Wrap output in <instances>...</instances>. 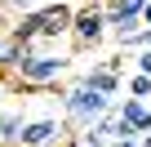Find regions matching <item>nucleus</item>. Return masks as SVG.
<instances>
[{
    "label": "nucleus",
    "instance_id": "f257e3e1",
    "mask_svg": "<svg viewBox=\"0 0 151 147\" xmlns=\"http://www.w3.org/2000/svg\"><path fill=\"white\" fill-rule=\"evenodd\" d=\"M111 112V98L102 94V89H93L85 76L76 80L71 89H62V116H67V125L80 134V129H89L93 120H102Z\"/></svg>",
    "mask_w": 151,
    "mask_h": 147
},
{
    "label": "nucleus",
    "instance_id": "f03ea898",
    "mask_svg": "<svg viewBox=\"0 0 151 147\" xmlns=\"http://www.w3.org/2000/svg\"><path fill=\"white\" fill-rule=\"evenodd\" d=\"M14 76H18L27 89H53V85L67 76V58H62V54H49V49H40V45H27V54H22L18 67H14Z\"/></svg>",
    "mask_w": 151,
    "mask_h": 147
},
{
    "label": "nucleus",
    "instance_id": "7ed1b4c3",
    "mask_svg": "<svg viewBox=\"0 0 151 147\" xmlns=\"http://www.w3.org/2000/svg\"><path fill=\"white\" fill-rule=\"evenodd\" d=\"M107 36H111V27H107V5L102 0H89V5L76 9V22H71V36H67L76 49H98Z\"/></svg>",
    "mask_w": 151,
    "mask_h": 147
},
{
    "label": "nucleus",
    "instance_id": "20e7f679",
    "mask_svg": "<svg viewBox=\"0 0 151 147\" xmlns=\"http://www.w3.org/2000/svg\"><path fill=\"white\" fill-rule=\"evenodd\" d=\"M62 134H67V116H53V112L27 116L18 147H62Z\"/></svg>",
    "mask_w": 151,
    "mask_h": 147
},
{
    "label": "nucleus",
    "instance_id": "39448f33",
    "mask_svg": "<svg viewBox=\"0 0 151 147\" xmlns=\"http://www.w3.org/2000/svg\"><path fill=\"white\" fill-rule=\"evenodd\" d=\"M36 31L40 40H58V36H71V22H76V9L71 5H36ZM36 40V45H40Z\"/></svg>",
    "mask_w": 151,
    "mask_h": 147
},
{
    "label": "nucleus",
    "instance_id": "423d86ee",
    "mask_svg": "<svg viewBox=\"0 0 151 147\" xmlns=\"http://www.w3.org/2000/svg\"><path fill=\"white\" fill-rule=\"evenodd\" d=\"M85 80H89L93 89H102L107 98H116V94H120V85H124V80H120V67H116V62H93V67L85 71Z\"/></svg>",
    "mask_w": 151,
    "mask_h": 147
},
{
    "label": "nucleus",
    "instance_id": "0eeeda50",
    "mask_svg": "<svg viewBox=\"0 0 151 147\" xmlns=\"http://www.w3.org/2000/svg\"><path fill=\"white\" fill-rule=\"evenodd\" d=\"M116 112L124 116V125L133 134H151V107H147V98H124V103H116Z\"/></svg>",
    "mask_w": 151,
    "mask_h": 147
},
{
    "label": "nucleus",
    "instance_id": "6e6552de",
    "mask_svg": "<svg viewBox=\"0 0 151 147\" xmlns=\"http://www.w3.org/2000/svg\"><path fill=\"white\" fill-rule=\"evenodd\" d=\"M22 125H27V116H22V112H0V147H18Z\"/></svg>",
    "mask_w": 151,
    "mask_h": 147
},
{
    "label": "nucleus",
    "instance_id": "1a4fd4ad",
    "mask_svg": "<svg viewBox=\"0 0 151 147\" xmlns=\"http://www.w3.org/2000/svg\"><path fill=\"white\" fill-rule=\"evenodd\" d=\"M129 98H151V76L147 71H133L129 76Z\"/></svg>",
    "mask_w": 151,
    "mask_h": 147
},
{
    "label": "nucleus",
    "instance_id": "9d476101",
    "mask_svg": "<svg viewBox=\"0 0 151 147\" xmlns=\"http://www.w3.org/2000/svg\"><path fill=\"white\" fill-rule=\"evenodd\" d=\"M138 49H151V22H147V27H142V31L133 36V45H129V54H138Z\"/></svg>",
    "mask_w": 151,
    "mask_h": 147
},
{
    "label": "nucleus",
    "instance_id": "9b49d317",
    "mask_svg": "<svg viewBox=\"0 0 151 147\" xmlns=\"http://www.w3.org/2000/svg\"><path fill=\"white\" fill-rule=\"evenodd\" d=\"M133 71H147V76H151V49H138L133 54Z\"/></svg>",
    "mask_w": 151,
    "mask_h": 147
},
{
    "label": "nucleus",
    "instance_id": "f8f14e48",
    "mask_svg": "<svg viewBox=\"0 0 151 147\" xmlns=\"http://www.w3.org/2000/svg\"><path fill=\"white\" fill-rule=\"evenodd\" d=\"M111 147H142V138H138V134H129V138H116Z\"/></svg>",
    "mask_w": 151,
    "mask_h": 147
},
{
    "label": "nucleus",
    "instance_id": "ddd939ff",
    "mask_svg": "<svg viewBox=\"0 0 151 147\" xmlns=\"http://www.w3.org/2000/svg\"><path fill=\"white\" fill-rule=\"evenodd\" d=\"M142 22H151V0H147V9H142Z\"/></svg>",
    "mask_w": 151,
    "mask_h": 147
},
{
    "label": "nucleus",
    "instance_id": "4468645a",
    "mask_svg": "<svg viewBox=\"0 0 151 147\" xmlns=\"http://www.w3.org/2000/svg\"><path fill=\"white\" fill-rule=\"evenodd\" d=\"M138 138H142V147H151V134H138Z\"/></svg>",
    "mask_w": 151,
    "mask_h": 147
},
{
    "label": "nucleus",
    "instance_id": "2eb2a0df",
    "mask_svg": "<svg viewBox=\"0 0 151 147\" xmlns=\"http://www.w3.org/2000/svg\"><path fill=\"white\" fill-rule=\"evenodd\" d=\"M14 5H40V0H14Z\"/></svg>",
    "mask_w": 151,
    "mask_h": 147
}]
</instances>
